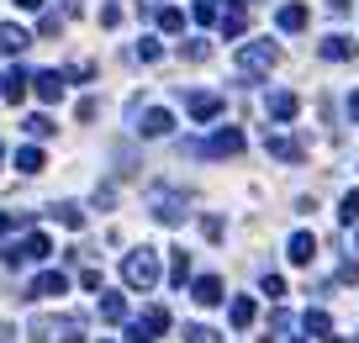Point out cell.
Returning <instances> with one entry per match:
<instances>
[{"instance_id": "obj_1", "label": "cell", "mask_w": 359, "mask_h": 343, "mask_svg": "<svg viewBox=\"0 0 359 343\" xmlns=\"http://www.w3.org/2000/svg\"><path fill=\"white\" fill-rule=\"evenodd\" d=\"M27 333H32V343H80L85 317H37Z\"/></svg>"}, {"instance_id": "obj_2", "label": "cell", "mask_w": 359, "mask_h": 343, "mask_svg": "<svg viewBox=\"0 0 359 343\" xmlns=\"http://www.w3.org/2000/svg\"><path fill=\"white\" fill-rule=\"evenodd\" d=\"M122 280H127L132 291L159 285V254H154V249H132L127 259H122Z\"/></svg>"}, {"instance_id": "obj_3", "label": "cell", "mask_w": 359, "mask_h": 343, "mask_svg": "<svg viewBox=\"0 0 359 343\" xmlns=\"http://www.w3.org/2000/svg\"><path fill=\"white\" fill-rule=\"evenodd\" d=\"M275 64H280V48H275V43H243V48H238V69L249 74V80L270 74Z\"/></svg>"}, {"instance_id": "obj_4", "label": "cell", "mask_w": 359, "mask_h": 343, "mask_svg": "<svg viewBox=\"0 0 359 343\" xmlns=\"http://www.w3.org/2000/svg\"><path fill=\"white\" fill-rule=\"evenodd\" d=\"M191 154H206V159H233V154H243V132L238 127H222L217 138H206V143H185Z\"/></svg>"}, {"instance_id": "obj_5", "label": "cell", "mask_w": 359, "mask_h": 343, "mask_svg": "<svg viewBox=\"0 0 359 343\" xmlns=\"http://www.w3.org/2000/svg\"><path fill=\"white\" fill-rule=\"evenodd\" d=\"M148 206H154V217L164 227L185 222V196H175V190H148Z\"/></svg>"}, {"instance_id": "obj_6", "label": "cell", "mask_w": 359, "mask_h": 343, "mask_svg": "<svg viewBox=\"0 0 359 343\" xmlns=\"http://www.w3.org/2000/svg\"><path fill=\"white\" fill-rule=\"evenodd\" d=\"M69 291V275L64 270H43L32 285H27V301H48V296H64Z\"/></svg>"}, {"instance_id": "obj_7", "label": "cell", "mask_w": 359, "mask_h": 343, "mask_svg": "<svg viewBox=\"0 0 359 343\" xmlns=\"http://www.w3.org/2000/svg\"><path fill=\"white\" fill-rule=\"evenodd\" d=\"M185 111H191L196 122H212V117H222V95L217 90H191L185 95Z\"/></svg>"}, {"instance_id": "obj_8", "label": "cell", "mask_w": 359, "mask_h": 343, "mask_svg": "<svg viewBox=\"0 0 359 343\" xmlns=\"http://www.w3.org/2000/svg\"><path fill=\"white\" fill-rule=\"evenodd\" d=\"M32 85H37V101H64V85H69V74L64 69H43V74H32Z\"/></svg>"}, {"instance_id": "obj_9", "label": "cell", "mask_w": 359, "mask_h": 343, "mask_svg": "<svg viewBox=\"0 0 359 343\" xmlns=\"http://www.w3.org/2000/svg\"><path fill=\"white\" fill-rule=\"evenodd\" d=\"M27 48H32V32H22V27H0V59H22Z\"/></svg>"}, {"instance_id": "obj_10", "label": "cell", "mask_w": 359, "mask_h": 343, "mask_svg": "<svg viewBox=\"0 0 359 343\" xmlns=\"http://www.w3.org/2000/svg\"><path fill=\"white\" fill-rule=\"evenodd\" d=\"M132 127L143 132V138H169V127H175V117H169V111H143V117L132 122Z\"/></svg>"}, {"instance_id": "obj_11", "label": "cell", "mask_w": 359, "mask_h": 343, "mask_svg": "<svg viewBox=\"0 0 359 343\" xmlns=\"http://www.w3.org/2000/svg\"><path fill=\"white\" fill-rule=\"evenodd\" d=\"M191 296H196V307H217V301H222V280H217V275H201V280L191 285Z\"/></svg>"}, {"instance_id": "obj_12", "label": "cell", "mask_w": 359, "mask_h": 343, "mask_svg": "<svg viewBox=\"0 0 359 343\" xmlns=\"http://www.w3.org/2000/svg\"><path fill=\"white\" fill-rule=\"evenodd\" d=\"M264 106H270V117H275V122H291V117L301 111V101H296L291 90H275L270 101H264Z\"/></svg>"}, {"instance_id": "obj_13", "label": "cell", "mask_w": 359, "mask_h": 343, "mask_svg": "<svg viewBox=\"0 0 359 343\" xmlns=\"http://www.w3.org/2000/svg\"><path fill=\"white\" fill-rule=\"evenodd\" d=\"M27 85H32V74H27V69H11V74H6V80H0V95L22 106V101H27Z\"/></svg>"}, {"instance_id": "obj_14", "label": "cell", "mask_w": 359, "mask_h": 343, "mask_svg": "<svg viewBox=\"0 0 359 343\" xmlns=\"http://www.w3.org/2000/svg\"><path fill=\"white\" fill-rule=\"evenodd\" d=\"M217 27H222V37H243V27H249V6H243V0H233L228 16H222Z\"/></svg>"}, {"instance_id": "obj_15", "label": "cell", "mask_w": 359, "mask_h": 343, "mask_svg": "<svg viewBox=\"0 0 359 343\" xmlns=\"http://www.w3.org/2000/svg\"><path fill=\"white\" fill-rule=\"evenodd\" d=\"M275 27H280V32H301V27H307V6H296V0H291V6H280V11H275Z\"/></svg>"}, {"instance_id": "obj_16", "label": "cell", "mask_w": 359, "mask_h": 343, "mask_svg": "<svg viewBox=\"0 0 359 343\" xmlns=\"http://www.w3.org/2000/svg\"><path fill=\"white\" fill-rule=\"evenodd\" d=\"M323 59L328 64H349V59H354V43H349V37H323Z\"/></svg>"}, {"instance_id": "obj_17", "label": "cell", "mask_w": 359, "mask_h": 343, "mask_svg": "<svg viewBox=\"0 0 359 343\" xmlns=\"http://www.w3.org/2000/svg\"><path fill=\"white\" fill-rule=\"evenodd\" d=\"M228 6H233V0H196L191 11H196V22H201V27H212V22L228 16Z\"/></svg>"}, {"instance_id": "obj_18", "label": "cell", "mask_w": 359, "mask_h": 343, "mask_svg": "<svg viewBox=\"0 0 359 343\" xmlns=\"http://www.w3.org/2000/svg\"><path fill=\"white\" fill-rule=\"evenodd\" d=\"M264 148H270L280 164H301V143H291V138H264Z\"/></svg>"}, {"instance_id": "obj_19", "label": "cell", "mask_w": 359, "mask_h": 343, "mask_svg": "<svg viewBox=\"0 0 359 343\" xmlns=\"http://www.w3.org/2000/svg\"><path fill=\"white\" fill-rule=\"evenodd\" d=\"M312 254H317V238H312V233L291 238V264H312Z\"/></svg>"}, {"instance_id": "obj_20", "label": "cell", "mask_w": 359, "mask_h": 343, "mask_svg": "<svg viewBox=\"0 0 359 343\" xmlns=\"http://www.w3.org/2000/svg\"><path fill=\"white\" fill-rule=\"evenodd\" d=\"M228 317H233V328H254V317H259V307H254L249 296H238V301H233V312H228Z\"/></svg>"}, {"instance_id": "obj_21", "label": "cell", "mask_w": 359, "mask_h": 343, "mask_svg": "<svg viewBox=\"0 0 359 343\" xmlns=\"http://www.w3.org/2000/svg\"><path fill=\"white\" fill-rule=\"evenodd\" d=\"M53 217H59L64 227H74V233H80V227H85V212H80V206H74V201H59V206H53Z\"/></svg>"}, {"instance_id": "obj_22", "label": "cell", "mask_w": 359, "mask_h": 343, "mask_svg": "<svg viewBox=\"0 0 359 343\" xmlns=\"http://www.w3.org/2000/svg\"><path fill=\"white\" fill-rule=\"evenodd\" d=\"M180 59H191V64H206V59H212V43L191 37V43H180Z\"/></svg>"}, {"instance_id": "obj_23", "label": "cell", "mask_w": 359, "mask_h": 343, "mask_svg": "<svg viewBox=\"0 0 359 343\" xmlns=\"http://www.w3.org/2000/svg\"><path fill=\"white\" fill-rule=\"evenodd\" d=\"M43 164H48V159H43V148H22V154H16V169H22V175H37Z\"/></svg>"}, {"instance_id": "obj_24", "label": "cell", "mask_w": 359, "mask_h": 343, "mask_svg": "<svg viewBox=\"0 0 359 343\" xmlns=\"http://www.w3.org/2000/svg\"><path fill=\"white\" fill-rule=\"evenodd\" d=\"M159 27H164V32H185V11H180V6H164V11H159Z\"/></svg>"}, {"instance_id": "obj_25", "label": "cell", "mask_w": 359, "mask_h": 343, "mask_svg": "<svg viewBox=\"0 0 359 343\" xmlns=\"http://www.w3.org/2000/svg\"><path fill=\"white\" fill-rule=\"evenodd\" d=\"M101 317H106V322H122V317H127V301H122V296H101Z\"/></svg>"}, {"instance_id": "obj_26", "label": "cell", "mask_w": 359, "mask_h": 343, "mask_svg": "<svg viewBox=\"0 0 359 343\" xmlns=\"http://www.w3.org/2000/svg\"><path fill=\"white\" fill-rule=\"evenodd\" d=\"M138 322H143L148 333H164V328H169V312H164V307H148V312H143Z\"/></svg>"}, {"instance_id": "obj_27", "label": "cell", "mask_w": 359, "mask_h": 343, "mask_svg": "<svg viewBox=\"0 0 359 343\" xmlns=\"http://www.w3.org/2000/svg\"><path fill=\"white\" fill-rule=\"evenodd\" d=\"M307 333L328 338V333H333V317H328V312H307Z\"/></svg>"}, {"instance_id": "obj_28", "label": "cell", "mask_w": 359, "mask_h": 343, "mask_svg": "<svg viewBox=\"0 0 359 343\" xmlns=\"http://www.w3.org/2000/svg\"><path fill=\"white\" fill-rule=\"evenodd\" d=\"M64 32V16L59 11H43V22H37V37H59Z\"/></svg>"}, {"instance_id": "obj_29", "label": "cell", "mask_w": 359, "mask_h": 343, "mask_svg": "<svg viewBox=\"0 0 359 343\" xmlns=\"http://www.w3.org/2000/svg\"><path fill=\"white\" fill-rule=\"evenodd\" d=\"M185 275H191V254H175V259H169V280L185 285Z\"/></svg>"}, {"instance_id": "obj_30", "label": "cell", "mask_w": 359, "mask_h": 343, "mask_svg": "<svg viewBox=\"0 0 359 343\" xmlns=\"http://www.w3.org/2000/svg\"><path fill=\"white\" fill-rule=\"evenodd\" d=\"M22 127L32 132V138H53V122H48V117H27Z\"/></svg>"}, {"instance_id": "obj_31", "label": "cell", "mask_w": 359, "mask_h": 343, "mask_svg": "<svg viewBox=\"0 0 359 343\" xmlns=\"http://www.w3.org/2000/svg\"><path fill=\"white\" fill-rule=\"evenodd\" d=\"M338 217H344V222H349V227H354V222H359V190H349V196H344V212H338Z\"/></svg>"}, {"instance_id": "obj_32", "label": "cell", "mask_w": 359, "mask_h": 343, "mask_svg": "<svg viewBox=\"0 0 359 343\" xmlns=\"http://www.w3.org/2000/svg\"><path fill=\"white\" fill-rule=\"evenodd\" d=\"M185 343H217V333H212V328H201V322H196V328H185Z\"/></svg>"}, {"instance_id": "obj_33", "label": "cell", "mask_w": 359, "mask_h": 343, "mask_svg": "<svg viewBox=\"0 0 359 343\" xmlns=\"http://www.w3.org/2000/svg\"><path fill=\"white\" fill-rule=\"evenodd\" d=\"M264 296L280 301V296H286V280H280V275H264Z\"/></svg>"}, {"instance_id": "obj_34", "label": "cell", "mask_w": 359, "mask_h": 343, "mask_svg": "<svg viewBox=\"0 0 359 343\" xmlns=\"http://www.w3.org/2000/svg\"><path fill=\"white\" fill-rule=\"evenodd\" d=\"M159 53H164V48H159V43H154V37H143V43H138V59H143V64H154V59H159Z\"/></svg>"}, {"instance_id": "obj_35", "label": "cell", "mask_w": 359, "mask_h": 343, "mask_svg": "<svg viewBox=\"0 0 359 343\" xmlns=\"http://www.w3.org/2000/svg\"><path fill=\"white\" fill-rule=\"evenodd\" d=\"M154 338H159V333H148L143 322H132V328H127V343H154Z\"/></svg>"}, {"instance_id": "obj_36", "label": "cell", "mask_w": 359, "mask_h": 343, "mask_svg": "<svg viewBox=\"0 0 359 343\" xmlns=\"http://www.w3.org/2000/svg\"><path fill=\"white\" fill-rule=\"evenodd\" d=\"M96 111H101V101L90 95V101H80V111H74V117H80V122H96Z\"/></svg>"}, {"instance_id": "obj_37", "label": "cell", "mask_w": 359, "mask_h": 343, "mask_svg": "<svg viewBox=\"0 0 359 343\" xmlns=\"http://www.w3.org/2000/svg\"><path fill=\"white\" fill-rule=\"evenodd\" d=\"M122 22V6H101V27H117Z\"/></svg>"}, {"instance_id": "obj_38", "label": "cell", "mask_w": 359, "mask_h": 343, "mask_svg": "<svg viewBox=\"0 0 359 343\" xmlns=\"http://www.w3.org/2000/svg\"><path fill=\"white\" fill-rule=\"evenodd\" d=\"M201 233H206V238L217 243V238H222V217H206V222H201Z\"/></svg>"}, {"instance_id": "obj_39", "label": "cell", "mask_w": 359, "mask_h": 343, "mask_svg": "<svg viewBox=\"0 0 359 343\" xmlns=\"http://www.w3.org/2000/svg\"><path fill=\"white\" fill-rule=\"evenodd\" d=\"M16 222H27V217H11V212H0V233H11Z\"/></svg>"}, {"instance_id": "obj_40", "label": "cell", "mask_w": 359, "mask_h": 343, "mask_svg": "<svg viewBox=\"0 0 359 343\" xmlns=\"http://www.w3.org/2000/svg\"><path fill=\"white\" fill-rule=\"evenodd\" d=\"M16 11H43V0H16Z\"/></svg>"}, {"instance_id": "obj_41", "label": "cell", "mask_w": 359, "mask_h": 343, "mask_svg": "<svg viewBox=\"0 0 359 343\" xmlns=\"http://www.w3.org/2000/svg\"><path fill=\"white\" fill-rule=\"evenodd\" d=\"M80 11H85L80 0H64V16H80Z\"/></svg>"}, {"instance_id": "obj_42", "label": "cell", "mask_w": 359, "mask_h": 343, "mask_svg": "<svg viewBox=\"0 0 359 343\" xmlns=\"http://www.w3.org/2000/svg\"><path fill=\"white\" fill-rule=\"evenodd\" d=\"M349 111H354V122H359V90H354V95H349Z\"/></svg>"}, {"instance_id": "obj_43", "label": "cell", "mask_w": 359, "mask_h": 343, "mask_svg": "<svg viewBox=\"0 0 359 343\" xmlns=\"http://www.w3.org/2000/svg\"><path fill=\"white\" fill-rule=\"evenodd\" d=\"M0 159H6V148H0Z\"/></svg>"}]
</instances>
